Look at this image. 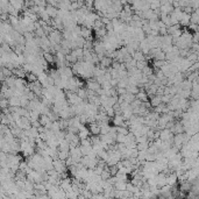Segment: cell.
<instances>
[{
  "instance_id": "obj_1",
  "label": "cell",
  "mask_w": 199,
  "mask_h": 199,
  "mask_svg": "<svg viewBox=\"0 0 199 199\" xmlns=\"http://www.w3.org/2000/svg\"><path fill=\"white\" fill-rule=\"evenodd\" d=\"M177 180H178V178H177V175H176V174H169V175H167V177H165V182H167V184L170 185V186H174V185L177 183Z\"/></svg>"
},
{
  "instance_id": "obj_2",
  "label": "cell",
  "mask_w": 199,
  "mask_h": 199,
  "mask_svg": "<svg viewBox=\"0 0 199 199\" xmlns=\"http://www.w3.org/2000/svg\"><path fill=\"white\" fill-rule=\"evenodd\" d=\"M99 89H100V84H99L97 80H89L88 82V90L97 93V91Z\"/></svg>"
},
{
  "instance_id": "obj_3",
  "label": "cell",
  "mask_w": 199,
  "mask_h": 199,
  "mask_svg": "<svg viewBox=\"0 0 199 199\" xmlns=\"http://www.w3.org/2000/svg\"><path fill=\"white\" fill-rule=\"evenodd\" d=\"M160 104H162L160 94H154V96H151V100H150L151 106L155 107V106H157V105H160Z\"/></svg>"
}]
</instances>
